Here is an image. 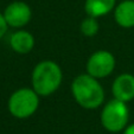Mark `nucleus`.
<instances>
[{
  "mask_svg": "<svg viewBox=\"0 0 134 134\" xmlns=\"http://www.w3.org/2000/svg\"><path fill=\"white\" fill-rule=\"evenodd\" d=\"M71 93L75 101L84 109H96L104 101V90L97 79L89 74L75 77L71 83Z\"/></svg>",
  "mask_w": 134,
  "mask_h": 134,
  "instance_id": "nucleus-1",
  "label": "nucleus"
},
{
  "mask_svg": "<svg viewBox=\"0 0 134 134\" xmlns=\"http://www.w3.org/2000/svg\"><path fill=\"white\" fill-rule=\"evenodd\" d=\"M62 80L61 66L53 61H43L32 71V89L39 96H49L61 87Z\"/></svg>",
  "mask_w": 134,
  "mask_h": 134,
  "instance_id": "nucleus-2",
  "label": "nucleus"
},
{
  "mask_svg": "<svg viewBox=\"0 0 134 134\" xmlns=\"http://www.w3.org/2000/svg\"><path fill=\"white\" fill-rule=\"evenodd\" d=\"M39 107V95L33 89L20 88L8 99V110L17 119H27Z\"/></svg>",
  "mask_w": 134,
  "mask_h": 134,
  "instance_id": "nucleus-3",
  "label": "nucleus"
},
{
  "mask_svg": "<svg viewBox=\"0 0 134 134\" xmlns=\"http://www.w3.org/2000/svg\"><path fill=\"white\" fill-rule=\"evenodd\" d=\"M129 119V109L126 102L114 99L103 107L101 111V125L111 133L124 131Z\"/></svg>",
  "mask_w": 134,
  "mask_h": 134,
  "instance_id": "nucleus-4",
  "label": "nucleus"
},
{
  "mask_svg": "<svg viewBox=\"0 0 134 134\" xmlns=\"http://www.w3.org/2000/svg\"><path fill=\"white\" fill-rule=\"evenodd\" d=\"M115 57L111 52L99 50L94 52L87 62V74L95 79H104L114 71Z\"/></svg>",
  "mask_w": 134,
  "mask_h": 134,
  "instance_id": "nucleus-5",
  "label": "nucleus"
},
{
  "mask_svg": "<svg viewBox=\"0 0 134 134\" xmlns=\"http://www.w3.org/2000/svg\"><path fill=\"white\" fill-rule=\"evenodd\" d=\"M3 14L8 26L19 29L30 23L32 11L24 1H13L5 8Z\"/></svg>",
  "mask_w": 134,
  "mask_h": 134,
  "instance_id": "nucleus-6",
  "label": "nucleus"
},
{
  "mask_svg": "<svg viewBox=\"0 0 134 134\" xmlns=\"http://www.w3.org/2000/svg\"><path fill=\"white\" fill-rule=\"evenodd\" d=\"M111 93L114 99L129 102L134 99V75L121 74L114 80L111 84Z\"/></svg>",
  "mask_w": 134,
  "mask_h": 134,
  "instance_id": "nucleus-7",
  "label": "nucleus"
},
{
  "mask_svg": "<svg viewBox=\"0 0 134 134\" xmlns=\"http://www.w3.org/2000/svg\"><path fill=\"white\" fill-rule=\"evenodd\" d=\"M114 18L118 25L125 29L134 26V0H124L114 8Z\"/></svg>",
  "mask_w": 134,
  "mask_h": 134,
  "instance_id": "nucleus-8",
  "label": "nucleus"
},
{
  "mask_svg": "<svg viewBox=\"0 0 134 134\" xmlns=\"http://www.w3.org/2000/svg\"><path fill=\"white\" fill-rule=\"evenodd\" d=\"M10 45L14 52L25 55V53L32 51L33 46H35V38L27 31H15L14 33H12L10 38Z\"/></svg>",
  "mask_w": 134,
  "mask_h": 134,
  "instance_id": "nucleus-9",
  "label": "nucleus"
},
{
  "mask_svg": "<svg viewBox=\"0 0 134 134\" xmlns=\"http://www.w3.org/2000/svg\"><path fill=\"white\" fill-rule=\"evenodd\" d=\"M115 5L116 0H86L84 11L89 17L99 18L110 13Z\"/></svg>",
  "mask_w": 134,
  "mask_h": 134,
  "instance_id": "nucleus-10",
  "label": "nucleus"
},
{
  "mask_svg": "<svg viewBox=\"0 0 134 134\" xmlns=\"http://www.w3.org/2000/svg\"><path fill=\"white\" fill-rule=\"evenodd\" d=\"M97 18H94V17H87L84 18L82 20L81 25H80V30H81V33L86 37H94L99 32V29L100 25L96 20Z\"/></svg>",
  "mask_w": 134,
  "mask_h": 134,
  "instance_id": "nucleus-11",
  "label": "nucleus"
},
{
  "mask_svg": "<svg viewBox=\"0 0 134 134\" xmlns=\"http://www.w3.org/2000/svg\"><path fill=\"white\" fill-rule=\"evenodd\" d=\"M7 27H8V25H7V23H6L5 18H4V14L0 13V39L5 36L6 31H7Z\"/></svg>",
  "mask_w": 134,
  "mask_h": 134,
  "instance_id": "nucleus-12",
  "label": "nucleus"
},
{
  "mask_svg": "<svg viewBox=\"0 0 134 134\" xmlns=\"http://www.w3.org/2000/svg\"><path fill=\"white\" fill-rule=\"evenodd\" d=\"M124 134H134V124L127 126L124 131Z\"/></svg>",
  "mask_w": 134,
  "mask_h": 134,
  "instance_id": "nucleus-13",
  "label": "nucleus"
}]
</instances>
